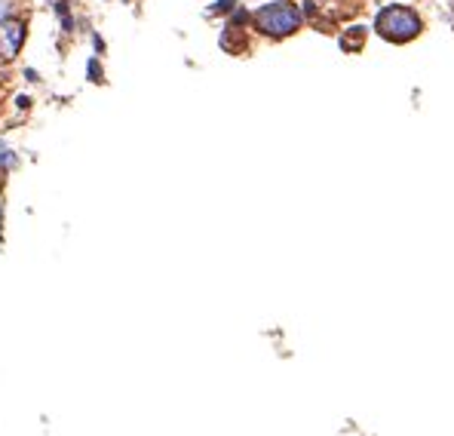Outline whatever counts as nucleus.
I'll return each mask as SVG.
<instances>
[{
  "instance_id": "f257e3e1",
  "label": "nucleus",
  "mask_w": 454,
  "mask_h": 436,
  "mask_svg": "<svg viewBox=\"0 0 454 436\" xmlns=\"http://www.w3.org/2000/svg\"><path fill=\"white\" fill-rule=\"evenodd\" d=\"M252 22L267 37H288L301 28V13H298V6L286 4V0H276V4H267L258 9Z\"/></svg>"
},
{
  "instance_id": "f03ea898",
  "label": "nucleus",
  "mask_w": 454,
  "mask_h": 436,
  "mask_svg": "<svg viewBox=\"0 0 454 436\" xmlns=\"http://www.w3.org/2000/svg\"><path fill=\"white\" fill-rule=\"evenodd\" d=\"M378 34L380 37H387V40H393V44H405V40L411 37H418L420 34V19L415 9H408V6H387L384 13L378 16Z\"/></svg>"
},
{
  "instance_id": "7ed1b4c3",
  "label": "nucleus",
  "mask_w": 454,
  "mask_h": 436,
  "mask_svg": "<svg viewBox=\"0 0 454 436\" xmlns=\"http://www.w3.org/2000/svg\"><path fill=\"white\" fill-rule=\"evenodd\" d=\"M25 34H28V25L22 19H4L0 22V65H9L19 49L25 44Z\"/></svg>"
},
{
  "instance_id": "20e7f679",
  "label": "nucleus",
  "mask_w": 454,
  "mask_h": 436,
  "mask_svg": "<svg viewBox=\"0 0 454 436\" xmlns=\"http://www.w3.org/2000/svg\"><path fill=\"white\" fill-rule=\"evenodd\" d=\"M0 163H6V166H9V163H13V154H9V151H6V144H0Z\"/></svg>"
},
{
  "instance_id": "39448f33",
  "label": "nucleus",
  "mask_w": 454,
  "mask_h": 436,
  "mask_svg": "<svg viewBox=\"0 0 454 436\" xmlns=\"http://www.w3.org/2000/svg\"><path fill=\"white\" fill-rule=\"evenodd\" d=\"M89 74H92V80H101V68L96 65V61H92V65H89Z\"/></svg>"
},
{
  "instance_id": "423d86ee",
  "label": "nucleus",
  "mask_w": 454,
  "mask_h": 436,
  "mask_svg": "<svg viewBox=\"0 0 454 436\" xmlns=\"http://www.w3.org/2000/svg\"><path fill=\"white\" fill-rule=\"evenodd\" d=\"M6 9H9V0H0V22H4V16H6Z\"/></svg>"
}]
</instances>
